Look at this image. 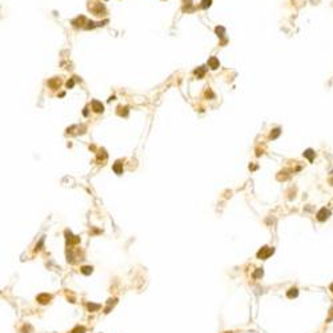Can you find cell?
<instances>
[{"mask_svg":"<svg viewBox=\"0 0 333 333\" xmlns=\"http://www.w3.org/2000/svg\"><path fill=\"white\" fill-rule=\"evenodd\" d=\"M273 252H274L273 248H271V247H263V248H261V249L257 252V257L261 258V260H265V258H268L269 256L273 255Z\"/></svg>","mask_w":333,"mask_h":333,"instance_id":"cell-1","label":"cell"},{"mask_svg":"<svg viewBox=\"0 0 333 333\" xmlns=\"http://www.w3.org/2000/svg\"><path fill=\"white\" fill-rule=\"evenodd\" d=\"M316 216H317V220L319 221H325L330 216V212H329V209H326V208H321V209L317 212Z\"/></svg>","mask_w":333,"mask_h":333,"instance_id":"cell-2","label":"cell"},{"mask_svg":"<svg viewBox=\"0 0 333 333\" xmlns=\"http://www.w3.org/2000/svg\"><path fill=\"white\" fill-rule=\"evenodd\" d=\"M92 109H93L95 112L100 113V112H103V111H104V107H103V104H101L100 101H97V100H93V101H92Z\"/></svg>","mask_w":333,"mask_h":333,"instance_id":"cell-3","label":"cell"},{"mask_svg":"<svg viewBox=\"0 0 333 333\" xmlns=\"http://www.w3.org/2000/svg\"><path fill=\"white\" fill-rule=\"evenodd\" d=\"M49 300H51V295H48V293H41L38 296V301L40 304H47L49 303Z\"/></svg>","mask_w":333,"mask_h":333,"instance_id":"cell-4","label":"cell"},{"mask_svg":"<svg viewBox=\"0 0 333 333\" xmlns=\"http://www.w3.org/2000/svg\"><path fill=\"white\" fill-rule=\"evenodd\" d=\"M208 65H209L212 69H217L219 67H220V63H219V59H216V57H211L209 60H208Z\"/></svg>","mask_w":333,"mask_h":333,"instance_id":"cell-5","label":"cell"},{"mask_svg":"<svg viewBox=\"0 0 333 333\" xmlns=\"http://www.w3.org/2000/svg\"><path fill=\"white\" fill-rule=\"evenodd\" d=\"M113 171H115V173H117V175H121V173H123V163H121V161H116V164L113 165Z\"/></svg>","mask_w":333,"mask_h":333,"instance_id":"cell-6","label":"cell"},{"mask_svg":"<svg viewBox=\"0 0 333 333\" xmlns=\"http://www.w3.org/2000/svg\"><path fill=\"white\" fill-rule=\"evenodd\" d=\"M48 85L51 87L52 89H56L60 87V79H52V80L48 81Z\"/></svg>","mask_w":333,"mask_h":333,"instance_id":"cell-7","label":"cell"},{"mask_svg":"<svg viewBox=\"0 0 333 333\" xmlns=\"http://www.w3.org/2000/svg\"><path fill=\"white\" fill-rule=\"evenodd\" d=\"M65 235L68 236V237H67V240H68V241H71L72 244H77V243L80 241V239H79V237H76V236H72V235H71V232H68V231H67V232H65Z\"/></svg>","mask_w":333,"mask_h":333,"instance_id":"cell-8","label":"cell"},{"mask_svg":"<svg viewBox=\"0 0 333 333\" xmlns=\"http://www.w3.org/2000/svg\"><path fill=\"white\" fill-rule=\"evenodd\" d=\"M92 11H93V14H95V15H101V12H104V11H105V8H104V6H103L101 3H99V4H97V7L92 8Z\"/></svg>","mask_w":333,"mask_h":333,"instance_id":"cell-9","label":"cell"},{"mask_svg":"<svg viewBox=\"0 0 333 333\" xmlns=\"http://www.w3.org/2000/svg\"><path fill=\"white\" fill-rule=\"evenodd\" d=\"M304 156H305V157L308 159L309 161H313V159H314V151H313V149H306L305 152H304Z\"/></svg>","mask_w":333,"mask_h":333,"instance_id":"cell-10","label":"cell"},{"mask_svg":"<svg viewBox=\"0 0 333 333\" xmlns=\"http://www.w3.org/2000/svg\"><path fill=\"white\" fill-rule=\"evenodd\" d=\"M297 295H298V290L296 289V288H290V289L287 292V296H288L289 298H295V297H297Z\"/></svg>","mask_w":333,"mask_h":333,"instance_id":"cell-11","label":"cell"},{"mask_svg":"<svg viewBox=\"0 0 333 333\" xmlns=\"http://www.w3.org/2000/svg\"><path fill=\"white\" fill-rule=\"evenodd\" d=\"M204 73H205V68L204 67H200V68H197V69L195 71V75H196L199 79H201L203 76H204Z\"/></svg>","mask_w":333,"mask_h":333,"instance_id":"cell-12","label":"cell"},{"mask_svg":"<svg viewBox=\"0 0 333 333\" xmlns=\"http://www.w3.org/2000/svg\"><path fill=\"white\" fill-rule=\"evenodd\" d=\"M81 273L87 274V276H88V274H91L92 273V266H88V265L83 266V268H81Z\"/></svg>","mask_w":333,"mask_h":333,"instance_id":"cell-13","label":"cell"},{"mask_svg":"<svg viewBox=\"0 0 333 333\" xmlns=\"http://www.w3.org/2000/svg\"><path fill=\"white\" fill-rule=\"evenodd\" d=\"M280 133H281V129H280V128L273 129V131L271 132V139H276V137H279Z\"/></svg>","mask_w":333,"mask_h":333,"instance_id":"cell-14","label":"cell"},{"mask_svg":"<svg viewBox=\"0 0 333 333\" xmlns=\"http://www.w3.org/2000/svg\"><path fill=\"white\" fill-rule=\"evenodd\" d=\"M216 33H217V36H220V38H224L225 30H224L223 27H217V28H216Z\"/></svg>","mask_w":333,"mask_h":333,"instance_id":"cell-15","label":"cell"},{"mask_svg":"<svg viewBox=\"0 0 333 333\" xmlns=\"http://www.w3.org/2000/svg\"><path fill=\"white\" fill-rule=\"evenodd\" d=\"M119 109H120V111H119V115H121V116H127V115H128V108H127V107H124V108L123 107H119Z\"/></svg>","mask_w":333,"mask_h":333,"instance_id":"cell-16","label":"cell"},{"mask_svg":"<svg viewBox=\"0 0 333 333\" xmlns=\"http://www.w3.org/2000/svg\"><path fill=\"white\" fill-rule=\"evenodd\" d=\"M263 269H257V271L255 272V273H253V279H258V277H261L263 276Z\"/></svg>","mask_w":333,"mask_h":333,"instance_id":"cell-17","label":"cell"},{"mask_svg":"<svg viewBox=\"0 0 333 333\" xmlns=\"http://www.w3.org/2000/svg\"><path fill=\"white\" fill-rule=\"evenodd\" d=\"M211 3H212V0H203V1H201V7H203V8H208V7L211 6Z\"/></svg>","mask_w":333,"mask_h":333,"instance_id":"cell-18","label":"cell"},{"mask_svg":"<svg viewBox=\"0 0 333 333\" xmlns=\"http://www.w3.org/2000/svg\"><path fill=\"white\" fill-rule=\"evenodd\" d=\"M84 332H85V328H83V326H77L72 330V333H84Z\"/></svg>","mask_w":333,"mask_h":333,"instance_id":"cell-19","label":"cell"},{"mask_svg":"<svg viewBox=\"0 0 333 333\" xmlns=\"http://www.w3.org/2000/svg\"><path fill=\"white\" fill-rule=\"evenodd\" d=\"M87 306H88L89 311H96V309H99V308H100L99 305H95V304H88Z\"/></svg>","mask_w":333,"mask_h":333,"instance_id":"cell-20","label":"cell"},{"mask_svg":"<svg viewBox=\"0 0 333 333\" xmlns=\"http://www.w3.org/2000/svg\"><path fill=\"white\" fill-rule=\"evenodd\" d=\"M73 84H75V81H73V80H68V81H67V87H68V88L73 87Z\"/></svg>","mask_w":333,"mask_h":333,"instance_id":"cell-21","label":"cell"},{"mask_svg":"<svg viewBox=\"0 0 333 333\" xmlns=\"http://www.w3.org/2000/svg\"><path fill=\"white\" fill-rule=\"evenodd\" d=\"M332 319H333V309H330V317L328 319V321H330Z\"/></svg>","mask_w":333,"mask_h":333,"instance_id":"cell-22","label":"cell"},{"mask_svg":"<svg viewBox=\"0 0 333 333\" xmlns=\"http://www.w3.org/2000/svg\"><path fill=\"white\" fill-rule=\"evenodd\" d=\"M330 290H332V293H333V284H330Z\"/></svg>","mask_w":333,"mask_h":333,"instance_id":"cell-23","label":"cell"},{"mask_svg":"<svg viewBox=\"0 0 333 333\" xmlns=\"http://www.w3.org/2000/svg\"><path fill=\"white\" fill-rule=\"evenodd\" d=\"M329 183H330V184H332V185H333V177H332V179H330V180H329Z\"/></svg>","mask_w":333,"mask_h":333,"instance_id":"cell-24","label":"cell"}]
</instances>
